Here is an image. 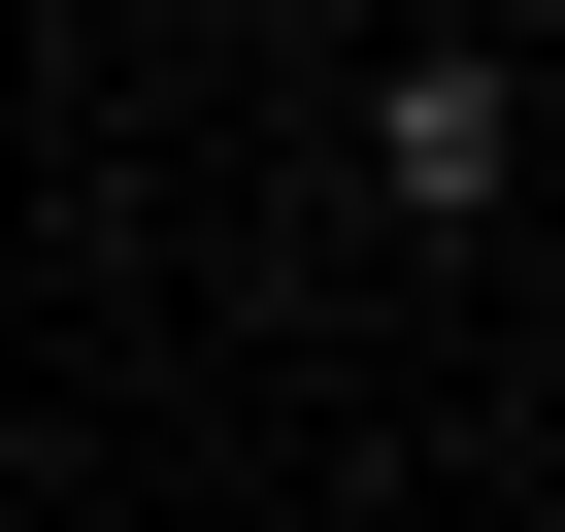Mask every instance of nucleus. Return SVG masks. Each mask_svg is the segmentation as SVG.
<instances>
[{
  "instance_id": "1",
  "label": "nucleus",
  "mask_w": 565,
  "mask_h": 532,
  "mask_svg": "<svg viewBox=\"0 0 565 532\" xmlns=\"http://www.w3.org/2000/svg\"><path fill=\"white\" fill-rule=\"evenodd\" d=\"M366 167H399V200H433V233H499V200H532V100H499V67H466V34H433V67H399V100H366Z\"/></svg>"
}]
</instances>
